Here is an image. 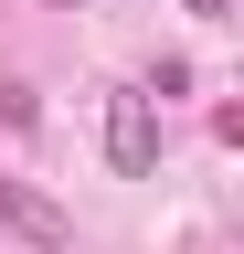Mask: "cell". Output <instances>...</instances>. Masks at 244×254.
Segmentation results:
<instances>
[{"label": "cell", "mask_w": 244, "mask_h": 254, "mask_svg": "<svg viewBox=\"0 0 244 254\" xmlns=\"http://www.w3.org/2000/svg\"><path fill=\"white\" fill-rule=\"evenodd\" d=\"M106 159H117L128 180L160 170V106H149V95H117V106H106Z\"/></svg>", "instance_id": "6da1fadb"}, {"label": "cell", "mask_w": 244, "mask_h": 254, "mask_svg": "<svg viewBox=\"0 0 244 254\" xmlns=\"http://www.w3.org/2000/svg\"><path fill=\"white\" fill-rule=\"evenodd\" d=\"M0 233H21V244H75V222L43 201V190H21V180H0Z\"/></svg>", "instance_id": "7a4b0ae2"}, {"label": "cell", "mask_w": 244, "mask_h": 254, "mask_svg": "<svg viewBox=\"0 0 244 254\" xmlns=\"http://www.w3.org/2000/svg\"><path fill=\"white\" fill-rule=\"evenodd\" d=\"M180 11H191V21H223V11H234V0H180Z\"/></svg>", "instance_id": "3957f363"}]
</instances>
